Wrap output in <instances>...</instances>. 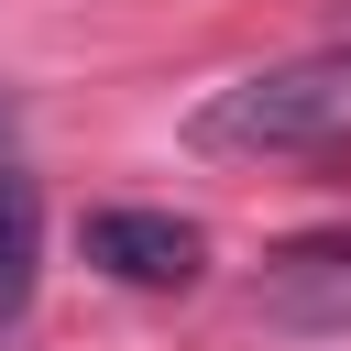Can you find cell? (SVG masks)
Instances as JSON below:
<instances>
[{
	"instance_id": "6da1fadb",
	"label": "cell",
	"mask_w": 351,
	"mask_h": 351,
	"mask_svg": "<svg viewBox=\"0 0 351 351\" xmlns=\"http://www.w3.org/2000/svg\"><path fill=\"white\" fill-rule=\"evenodd\" d=\"M197 154H241V165H285V154H351V44L252 66L230 88H208L186 110Z\"/></svg>"
},
{
	"instance_id": "7a4b0ae2",
	"label": "cell",
	"mask_w": 351,
	"mask_h": 351,
	"mask_svg": "<svg viewBox=\"0 0 351 351\" xmlns=\"http://www.w3.org/2000/svg\"><path fill=\"white\" fill-rule=\"evenodd\" d=\"M77 241H88V263L110 285H143V296H176V285L208 274V230L176 219V208H88Z\"/></svg>"
},
{
	"instance_id": "3957f363",
	"label": "cell",
	"mask_w": 351,
	"mask_h": 351,
	"mask_svg": "<svg viewBox=\"0 0 351 351\" xmlns=\"http://www.w3.org/2000/svg\"><path fill=\"white\" fill-rule=\"evenodd\" d=\"M252 307L274 329H307V340H340L351 329V241H285L252 285Z\"/></svg>"
},
{
	"instance_id": "277c9868",
	"label": "cell",
	"mask_w": 351,
	"mask_h": 351,
	"mask_svg": "<svg viewBox=\"0 0 351 351\" xmlns=\"http://www.w3.org/2000/svg\"><path fill=\"white\" fill-rule=\"evenodd\" d=\"M33 274H44V197L22 176V154H0V329L33 307Z\"/></svg>"
}]
</instances>
